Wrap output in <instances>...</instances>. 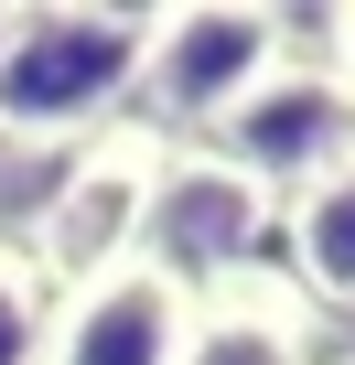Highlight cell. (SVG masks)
<instances>
[{
	"label": "cell",
	"instance_id": "6da1fadb",
	"mask_svg": "<svg viewBox=\"0 0 355 365\" xmlns=\"http://www.w3.org/2000/svg\"><path fill=\"white\" fill-rule=\"evenodd\" d=\"M151 54V11L76 0V11H0V150H76L129 118Z\"/></svg>",
	"mask_w": 355,
	"mask_h": 365
},
{
	"label": "cell",
	"instance_id": "7a4b0ae2",
	"mask_svg": "<svg viewBox=\"0 0 355 365\" xmlns=\"http://www.w3.org/2000/svg\"><path fill=\"white\" fill-rule=\"evenodd\" d=\"M291 54H301V11H269V0H172V11H151V54H140V86H129V129H151L161 150H194Z\"/></svg>",
	"mask_w": 355,
	"mask_h": 365
},
{
	"label": "cell",
	"instance_id": "3957f363",
	"mask_svg": "<svg viewBox=\"0 0 355 365\" xmlns=\"http://www.w3.org/2000/svg\"><path fill=\"white\" fill-rule=\"evenodd\" d=\"M151 172H161V140L151 129H97V140H76L65 161H54V194L33 205V226L11 237L22 258H33V279L44 290H86V279H108V269H129L140 258V205H151Z\"/></svg>",
	"mask_w": 355,
	"mask_h": 365
},
{
	"label": "cell",
	"instance_id": "9c48e42d",
	"mask_svg": "<svg viewBox=\"0 0 355 365\" xmlns=\"http://www.w3.org/2000/svg\"><path fill=\"white\" fill-rule=\"evenodd\" d=\"M44 312H54V290L33 279V258L0 237V365H33L44 354Z\"/></svg>",
	"mask_w": 355,
	"mask_h": 365
},
{
	"label": "cell",
	"instance_id": "5b68a950",
	"mask_svg": "<svg viewBox=\"0 0 355 365\" xmlns=\"http://www.w3.org/2000/svg\"><path fill=\"white\" fill-rule=\"evenodd\" d=\"M205 150H226L269 205H291V194H312L323 172L355 161V76H334L323 54H291Z\"/></svg>",
	"mask_w": 355,
	"mask_h": 365
},
{
	"label": "cell",
	"instance_id": "8992f818",
	"mask_svg": "<svg viewBox=\"0 0 355 365\" xmlns=\"http://www.w3.org/2000/svg\"><path fill=\"white\" fill-rule=\"evenodd\" d=\"M184 354H194V290L129 258L86 290H54L33 365H184Z\"/></svg>",
	"mask_w": 355,
	"mask_h": 365
},
{
	"label": "cell",
	"instance_id": "277c9868",
	"mask_svg": "<svg viewBox=\"0 0 355 365\" xmlns=\"http://www.w3.org/2000/svg\"><path fill=\"white\" fill-rule=\"evenodd\" d=\"M280 247V205L259 194V182L226 161V150H161L151 172V205H140V269H161L172 290H226L248 269H269Z\"/></svg>",
	"mask_w": 355,
	"mask_h": 365
},
{
	"label": "cell",
	"instance_id": "ba28073f",
	"mask_svg": "<svg viewBox=\"0 0 355 365\" xmlns=\"http://www.w3.org/2000/svg\"><path fill=\"white\" fill-rule=\"evenodd\" d=\"M280 279L312 312H355V161L280 205Z\"/></svg>",
	"mask_w": 355,
	"mask_h": 365
},
{
	"label": "cell",
	"instance_id": "52a82bcc",
	"mask_svg": "<svg viewBox=\"0 0 355 365\" xmlns=\"http://www.w3.org/2000/svg\"><path fill=\"white\" fill-rule=\"evenodd\" d=\"M184 365H323V312L280 269H248V279L194 301V354Z\"/></svg>",
	"mask_w": 355,
	"mask_h": 365
}]
</instances>
